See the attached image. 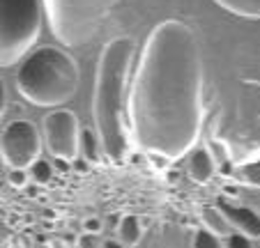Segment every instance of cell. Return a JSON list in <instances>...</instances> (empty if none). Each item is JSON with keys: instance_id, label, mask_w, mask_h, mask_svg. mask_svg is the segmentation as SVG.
Returning <instances> with one entry per match:
<instances>
[{"instance_id": "9c48e42d", "label": "cell", "mask_w": 260, "mask_h": 248, "mask_svg": "<svg viewBox=\"0 0 260 248\" xmlns=\"http://www.w3.org/2000/svg\"><path fill=\"white\" fill-rule=\"evenodd\" d=\"M189 175H191L193 182H198V184H207V182L214 177V156H212L210 147L203 145V143H198L196 147H193L191 152H189Z\"/></svg>"}, {"instance_id": "6da1fadb", "label": "cell", "mask_w": 260, "mask_h": 248, "mask_svg": "<svg viewBox=\"0 0 260 248\" xmlns=\"http://www.w3.org/2000/svg\"><path fill=\"white\" fill-rule=\"evenodd\" d=\"M203 55L187 23L166 19L145 37L127 94V124L143 152L182 159L198 145L203 117Z\"/></svg>"}, {"instance_id": "30bf717a", "label": "cell", "mask_w": 260, "mask_h": 248, "mask_svg": "<svg viewBox=\"0 0 260 248\" xmlns=\"http://www.w3.org/2000/svg\"><path fill=\"white\" fill-rule=\"evenodd\" d=\"M214 3L228 14L240 16V19H260V0H214Z\"/></svg>"}, {"instance_id": "277c9868", "label": "cell", "mask_w": 260, "mask_h": 248, "mask_svg": "<svg viewBox=\"0 0 260 248\" xmlns=\"http://www.w3.org/2000/svg\"><path fill=\"white\" fill-rule=\"evenodd\" d=\"M53 37L62 46H83L122 0H42Z\"/></svg>"}, {"instance_id": "5b68a950", "label": "cell", "mask_w": 260, "mask_h": 248, "mask_svg": "<svg viewBox=\"0 0 260 248\" xmlns=\"http://www.w3.org/2000/svg\"><path fill=\"white\" fill-rule=\"evenodd\" d=\"M42 30V0H0V64L21 62Z\"/></svg>"}, {"instance_id": "4fadbf2b", "label": "cell", "mask_w": 260, "mask_h": 248, "mask_svg": "<svg viewBox=\"0 0 260 248\" xmlns=\"http://www.w3.org/2000/svg\"><path fill=\"white\" fill-rule=\"evenodd\" d=\"M203 223H205V228L207 230H212V232L214 234H233L231 230H228V219L226 216H223V211L219 209V207H205V209H203Z\"/></svg>"}, {"instance_id": "52a82bcc", "label": "cell", "mask_w": 260, "mask_h": 248, "mask_svg": "<svg viewBox=\"0 0 260 248\" xmlns=\"http://www.w3.org/2000/svg\"><path fill=\"white\" fill-rule=\"evenodd\" d=\"M44 129V143L46 150L55 156V159L64 161H76L81 154V131L79 117L67 108H55L42 122Z\"/></svg>"}, {"instance_id": "d6986e66", "label": "cell", "mask_w": 260, "mask_h": 248, "mask_svg": "<svg viewBox=\"0 0 260 248\" xmlns=\"http://www.w3.org/2000/svg\"><path fill=\"white\" fill-rule=\"evenodd\" d=\"M83 225H85V230H88V232H99V230H102V221H99V219H88Z\"/></svg>"}, {"instance_id": "7c38bea8", "label": "cell", "mask_w": 260, "mask_h": 248, "mask_svg": "<svg viewBox=\"0 0 260 248\" xmlns=\"http://www.w3.org/2000/svg\"><path fill=\"white\" fill-rule=\"evenodd\" d=\"M99 152H104V147H102V140H99L97 131L83 129V131H81V156H83L88 163H97Z\"/></svg>"}, {"instance_id": "9a60e30c", "label": "cell", "mask_w": 260, "mask_h": 248, "mask_svg": "<svg viewBox=\"0 0 260 248\" xmlns=\"http://www.w3.org/2000/svg\"><path fill=\"white\" fill-rule=\"evenodd\" d=\"M237 175H240L242 182H246V184L260 189V156L253 159V161H249V163H242L240 170H237Z\"/></svg>"}, {"instance_id": "ac0fdd59", "label": "cell", "mask_w": 260, "mask_h": 248, "mask_svg": "<svg viewBox=\"0 0 260 248\" xmlns=\"http://www.w3.org/2000/svg\"><path fill=\"white\" fill-rule=\"evenodd\" d=\"M28 177H30L28 170H23V168H12V172L7 175V182H10L12 186H16V189H21V186H25Z\"/></svg>"}, {"instance_id": "2e32d148", "label": "cell", "mask_w": 260, "mask_h": 248, "mask_svg": "<svg viewBox=\"0 0 260 248\" xmlns=\"http://www.w3.org/2000/svg\"><path fill=\"white\" fill-rule=\"evenodd\" d=\"M28 172H30V180L37 182V184H46V182L53 180V165L49 161H35L28 168Z\"/></svg>"}, {"instance_id": "3957f363", "label": "cell", "mask_w": 260, "mask_h": 248, "mask_svg": "<svg viewBox=\"0 0 260 248\" xmlns=\"http://www.w3.org/2000/svg\"><path fill=\"white\" fill-rule=\"evenodd\" d=\"M16 88L32 106L58 108L79 90V67L67 51L58 46H40L19 62Z\"/></svg>"}, {"instance_id": "ba28073f", "label": "cell", "mask_w": 260, "mask_h": 248, "mask_svg": "<svg viewBox=\"0 0 260 248\" xmlns=\"http://www.w3.org/2000/svg\"><path fill=\"white\" fill-rule=\"evenodd\" d=\"M223 216L228 219V223L235 225L237 232L246 234L251 239H260V214L253 211L251 207H242V204H231L226 200H219L216 204Z\"/></svg>"}, {"instance_id": "8992f818", "label": "cell", "mask_w": 260, "mask_h": 248, "mask_svg": "<svg viewBox=\"0 0 260 248\" xmlns=\"http://www.w3.org/2000/svg\"><path fill=\"white\" fill-rule=\"evenodd\" d=\"M0 152H3V161L10 168H23V170H28L35 161H40V152H42L40 129L28 120L10 122L3 129Z\"/></svg>"}, {"instance_id": "ffe728a7", "label": "cell", "mask_w": 260, "mask_h": 248, "mask_svg": "<svg viewBox=\"0 0 260 248\" xmlns=\"http://www.w3.org/2000/svg\"><path fill=\"white\" fill-rule=\"evenodd\" d=\"M102 248H129V246H124V243L118 241V239H106Z\"/></svg>"}, {"instance_id": "8fae6325", "label": "cell", "mask_w": 260, "mask_h": 248, "mask_svg": "<svg viewBox=\"0 0 260 248\" xmlns=\"http://www.w3.org/2000/svg\"><path fill=\"white\" fill-rule=\"evenodd\" d=\"M143 234V225L138 221V216H122L118 225V241H122L124 246H138Z\"/></svg>"}, {"instance_id": "e0dca14e", "label": "cell", "mask_w": 260, "mask_h": 248, "mask_svg": "<svg viewBox=\"0 0 260 248\" xmlns=\"http://www.w3.org/2000/svg\"><path fill=\"white\" fill-rule=\"evenodd\" d=\"M226 246L228 248H251V237L242 232H233L226 237Z\"/></svg>"}, {"instance_id": "5bb4252c", "label": "cell", "mask_w": 260, "mask_h": 248, "mask_svg": "<svg viewBox=\"0 0 260 248\" xmlns=\"http://www.w3.org/2000/svg\"><path fill=\"white\" fill-rule=\"evenodd\" d=\"M191 248H228V246L219 239V234H214L212 230L203 228V230H198V232L193 234Z\"/></svg>"}, {"instance_id": "7a4b0ae2", "label": "cell", "mask_w": 260, "mask_h": 248, "mask_svg": "<svg viewBox=\"0 0 260 248\" xmlns=\"http://www.w3.org/2000/svg\"><path fill=\"white\" fill-rule=\"evenodd\" d=\"M136 42L129 34L111 39L104 46L94 72L92 117L94 131L102 140L104 154L111 163H124L129 150L127 122H124V92L132 72Z\"/></svg>"}]
</instances>
